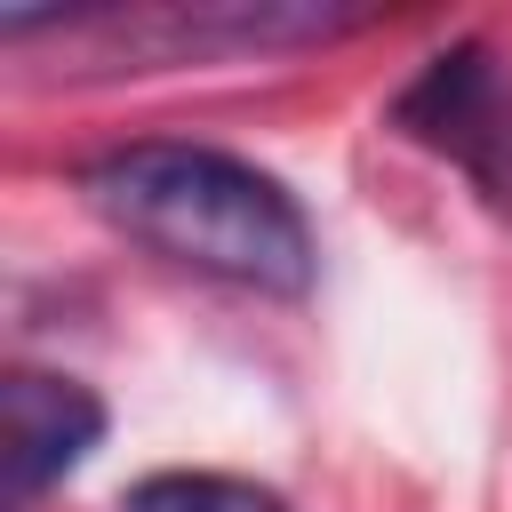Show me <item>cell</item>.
Segmentation results:
<instances>
[{
	"mask_svg": "<svg viewBox=\"0 0 512 512\" xmlns=\"http://www.w3.org/2000/svg\"><path fill=\"white\" fill-rule=\"evenodd\" d=\"M384 128L416 152L472 176L488 200H512V64L488 40L432 48L384 104Z\"/></svg>",
	"mask_w": 512,
	"mask_h": 512,
	"instance_id": "obj_3",
	"label": "cell"
},
{
	"mask_svg": "<svg viewBox=\"0 0 512 512\" xmlns=\"http://www.w3.org/2000/svg\"><path fill=\"white\" fill-rule=\"evenodd\" d=\"M376 8L360 0H96V8H0V40H56L64 72H160L216 56L320 48L360 32Z\"/></svg>",
	"mask_w": 512,
	"mask_h": 512,
	"instance_id": "obj_2",
	"label": "cell"
},
{
	"mask_svg": "<svg viewBox=\"0 0 512 512\" xmlns=\"http://www.w3.org/2000/svg\"><path fill=\"white\" fill-rule=\"evenodd\" d=\"M72 192L88 200V216L104 232H120L128 248H144L176 272H200L216 288L296 304L320 280V232H312L304 200L272 168H256L224 144H192V136L112 144V152L80 160Z\"/></svg>",
	"mask_w": 512,
	"mask_h": 512,
	"instance_id": "obj_1",
	"label": "cell"
},
{
	"mask_svg": "<svg viewBox=\"0 0 512 512\" xmlns=\"http://www.w3.org/2000/svg\"><path fill=\"white\" fill-rule=\"evenodd\" d=\"M120 512H288V496L272 480L248 472H216V464H168L120 488Z\"/></svg>",
	"mask_w": 512,
	"mask_h": 512,
	"instance_id": "obj_5",
	"label": "cell"
},
{
	"mask_svg": "<svg viewBox=\"0 0 512 512\" xmlns=\"http://www.w3.org/2000/svg\"><path fill=\"white\" fill-rule=\"evenodd\" d=\"M0 432H8V504L24 512L32 496H48L56 480H72L96 440H104V400L80 376L56 368H8L0 384Z\"/></svg>",
	"mask_w": 512,
	"mask_h": 512,
	"instance_id": "obj_4",
	"label": "cell"
}]
</instances>
